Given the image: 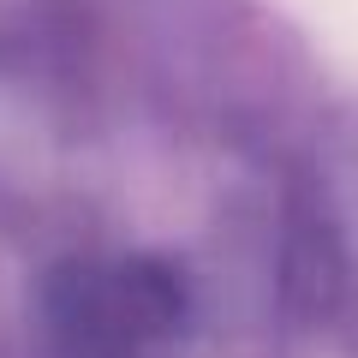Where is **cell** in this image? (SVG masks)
I'll return each instance as SVG.
<instances>
[{
    "instance_id": "cell-1",
    "label": "cell",
    "mask_w": 358,
    "mask_h": 358,
    "mask_svg": "<svg viewBox=\"0 0 358 358\" xmlns=\"http://www.w3.org/2000/svg\"><path fill=\"white\" fill-rule=\"evenodd\" d=\"M179 310V293L162 268L131 263V268H84L54 287V334L78 358H131L143 341L167 334Z\"/></svg>"
}]
</instances>
